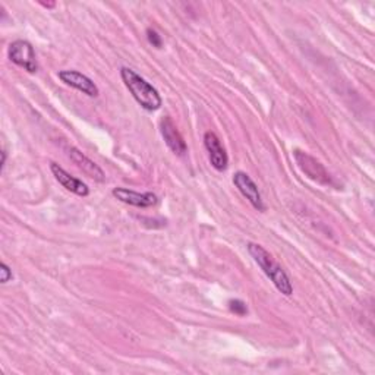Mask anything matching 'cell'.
<instances>
[{
    "mask_svg": "<svg viewBox=\"0 0 375 375\" xmlns=\"http://www.w3.org/2000/svg\"><path fill=\"white\" fill-rule=\"evenodd\" d=\"M0 164H2V171H4L5 164H6V152H5V149L2 152V163H0Z\"/></svg>",
    "mask_w": 375,
    "mask_h": 375,
    "instance_id": "9a60e30c",
    "label": "cell"
},
{
    "mask_svg": "<svg viewBox=\"0 0 375 375\" xmlns=\"http://www.w3.org/2000/svg\"><path fill=\"white\" fill-rule=\"evenodd\" d=\"M58 75H59V80L63 84L81 91L82 94H85V96H88V97H99V94H100L99 87L96 85V82H94L91 78H88L87 75H84V73H81L78 70H70V69L61 70Z\"/></svg>",
    "mask_w": 375,
    "mask_h": 375,
    "instance_id": "8992f818",
    "label": "cell"
},
{
    "mask_svg": "<svg viewBox=\"0 0 375 375\" xmlns=\"http://www.w3.org/2000/svg\"><path fill=\"white\" fill-rule=\"evenodd\" d=\"M121 77L129 92L133 94V97L142 109L148 111H156L161 107L163 100L159 91L152 84L147 82L134 69L123 66L121 69Z\"/></svg>",
    "mask_w": 375,
    "mask_h": 375,
    "instance_id": "6da1fadb",
    "label": "cell"
},
{
    "mask_svg": "<svg viewBox=\"0 0 375 375\" xmlns=\"http://www.w3.org/2000/svg\"><path fill=\"white\" fill-rule=\"evenodd\" d=\"M68 156L70 159V161L77 166L82 173H85L88 178L97 180V182H104L106 180V175L103 172V168L97 164L94 163L91 159H88L85 154H82L78 148L70 147Z\"/></svg>",
    "mask_w": 375,
    "mask_h": 375,
    "instance_id": "9c48e42d",
    "label": "cell"
},
{
    "mask_svg": "<svg viewBox=\"0 0 375 375\" xmlns=\"http://www.w3.org/2000/svg\"><path fill=\"white\" fill-rule=\"evenodd\" d=\"M229 309L232 312H235L236 315H247L248 314V307L247 304L240 301V299H232V301L229 302Z\"/></svg>",
    "mask_w": 375,
    "mask_h": 375,
    "instance_id": "7c38bea8",
    "label": "cell"
},
{
    "mask_svg": "<svg viewBox=\"0 0 375 375\" xmlns=\"http://www.w3.org/2000/svg\"><path fill=\"white\" fill-rule=\"evenodd\" d=\"M295 160H296L299 168L302 171V173H305L311 180L320 183V185H333V179L324 168V166L320 161H316L312 156L296 149Z\"/></svg>",
    "mask_w": 375,
    "mask_h": 375,
    "instance_id": "277c9868",
    "label": "cell"
},
{
    "mask_svg": "<svg viewBox=\"0 0 375 375\" xmlns=\"http://www.w3.org/2000/svg\"><path fill=\"white\" fill-rule=\"evenodd\" d=\"M50 171H51L53 176L56 178V180H58L65 188V190H68L69 192L78 195V197H88V194H90L88 186L82 180H80L75 176H72L70 173H68L63 167H61L59 164H56V163H50Z\"/></svg>",
    "mask_w": 375,
    "mask_h": 375,
    "instance_id": "8fae6325",
    "label": "cell"
},
{
    "mask_svg": "<svg viewBox=\"0 0 375 375\" xmlns=\"http://www.w3.org/2000/svg\"><path fill=\"white\" fill-rule=\"evenodd\" d=\"M147 39L149 42V44H153V47L156 49H161L163 47V40H161V37L159 35V32L153 28H148L147 30Z\"/></svg>",
    "mask_w": 375,
    "mask_h": 375,
    "instance_id": "4fadbf2b",
    "label": "cell"
},
{
    "mask_svg": "<svg viewBox=\"0 0 375 375\" xmlns=\"http://www.w3.org/2000/svg\"><path fill=\"white\" fill-rule=\"evenodd\" d=\"M248 252L251 254V257L254 258L257 264L261 267V270L264 271V274L273 281V285L280 293H283L285 296H290L293 293V286H292V281L288 273L277 264L274 258L270 255V252L264 247L258 245V243L250 242Z\"/></svg>",
    "mask_w": 375,
    "mask_h": 375,
    "instance_id": "7a4b0ae2",
    "label": "cell"
},
{
    "mask_svg": "<svg viewBox=\"0 0 375 375\" xmlns=\"http://www.w3.org/2000/svg\"><path fill=\"white\" fill-rule=\"evenodd\" d=\"M160 129H161V135L164 142L167 144V147L172 149L173 154L183 157L188 153V145L182 137V134L179 133L178 126L175 125V122L168 118L164 116L160 122Z\"/></svg>",
    "mask_w": 375,
    "mask_h": 375,
    "instance_id": "52a82bcc",
    "label": "cell"
},
{
    "mask_svg": "<svg viewBox=\"0 0 375 375\" xmlns=\"http://www.w3.org/2000/svg\"><path fill=\"white\" fill-rule=\"evenodd\" d=\"M233 183L239 190V192L251 202V205L255 210H258V211L266 210V205H264V201H262L258 186L248 173L236 172L233 175Z\"/></svg>",
    "mask_w": 375,
    "mask_h": 375,
    "instance_id": "5b68a950",
    "label": "cell"
},
{
    "mask_svg": "<svg viewBox=\"0 0 375 375\" xmlns=\"http://www.w3.org/2000/svg\"><path fill=\"white\" fill-rule=\"evenodd\" d=\"M204 145H205V148H207L210 163L216 168V171H219V172L226 171L228 166H229L228 153H226V149H224V147L221 145L219 137L214 133H211V130L205 133Z\"/></svg>",
    "mask_w": 375,
    "mask_h": 375,
    "instance_id": "ba28073f",
    "label": "cell"
},
{
    "mask_svg": "<svg viewBox=\"0 0 375 375\" xmlns=\"http://www.w3.org/2000/svg\"><path fill=\"white\" fill-rule=\"evenodd\" d=\"M42 5H43V6H44V8H50V9H51V8H54V6H56V4H44V2H42Z\"/></svg>",
    "mask_w": 375,
    "mask_h": 375,
    "instance_id": "2e32d148",
    "label": "cell"
},
{
    "mask_svg": "<svg viewBox=\"0 0 375 375\" xmlns=\"http://www.w3.org/2000/svg\"><path fill=\"white\" fill-rule=\"evenodd\" d=\"M111 194H113V197L119 199L121 202L134 205V207H140V209H148L157 204V197L153 192L141 194L133 190H128V188H115Z\"/></svg>",
    "mask_w": 375,
    "mask_h": 375,
    "instance_id": "30bf717a",
    "label": "cell"
},
{
    "mask_svg": "<svg viewBox=\"0 0 375 375\" xmlns=\"http://www.w3.org/2000/svg\"><path fill=\"white\" fill-rule=\"evenodd\" d=\"M8 56L12 63L25 69L30 73L39 70V62L34 47L25 40H15L8 49Z\"/></svg>",
    "mask_w": 375,
    "mask_h": 375,
    "instance_id": "3957f363",
    "label": "cell"
},
{
    "mask_svg": "<svg viewBox=\"0 0 375 375\" xmlns=\"http://www.w3.org/2000/svg\"><path fill=\"white\" fill-rule=\"evenodd\" d=\"M12 270L11 267L6 264V262H2V264H0V283H4L6 285L8 281L12 280Z\"/></svg>",
    "mask_w": 375,
    "mask_h": 375,
    "instance_id": "5bb4252c",
    "label": "cell"
}]
</instances>
